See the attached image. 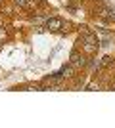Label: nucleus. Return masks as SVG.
Here are the masks:
<instances>
[{"label":"nucleus","mask_w":115,"mask_h":128,"mask_svg":"<svg viewBox=\"0 0 115 128\" xmlns=\"http://www.w3.org/2000/svg\"><path fill=\"white\" fill-rule=\"evenodd\" d=\"M14 2H16L17 6H21V8H27V6H29V2H27V0H14Z\"/></svg>","instance_id":"5"},{"label":"nucleus","mask_w":115,"mask_h":128,"mask_svg":"<svg viewBox=\"0 0 115 128\" xmlns=\"http://www.w3.org/2000/svg\"><path fill=\"white\" fill-rule=\"evenodd\" d=\"M73 71H75V67H73V65H67V67H63V69H61V76H71Z\"/></svg>","instance_id":"4"},{"label":"nucleus","mask_w":115,"mask_h":128,"mask_svg":"<svg viewBox=\"0 0 115 128\" xmlns=\"http://www.w3.org/2000/svg\"><path fill=\"white\" fill-rule=\"evenodd\" d=\"M71 65H73V67H84V65H86L84 56H81L79 52H73L71 54Z\"/></svg>","instance_id":"2"},{"label":"nucleus","mask_w":115,"mask_h":128,"mask_svg":"<svg viewBox=\"0 0 115 128\" xmlns=\"http://www.w3.org/2000/svg\"><path fill=\"white\" fill-rule=\"evenodd\" d=\"M6 38V31H4V27H0V40H4Z\"/></svg>","instance_id":"6"},{"label":"nucleus","mask_w":115,"mask_h":128,"mask_svg":"<svg viewBox=\"0 0 115 128\" xmlns=\"http://www.w3.org/2000/svg\"><path fill=\"white\" fill-rule=\"evenodd\" d=\"M46 27H48L50 31H58L61 27V21L60 19H48V21H46Z\"/></svg>","instance_id":"3"},{"label":"nucleus","mask_w":115,"mask_h":128,"mask_svg":"<svg viewBox=\"0 0 115 128\" xmlns=\"http://www.w3.org/2000/svg\"><path fill=\"white\" fill-rule=\"evenodd\" d=\"M96 48H98V40H96V36L86 34V36H84V52L92 54V52H96Z\"/></svg>","instance_id":"1"}]
</instances>
